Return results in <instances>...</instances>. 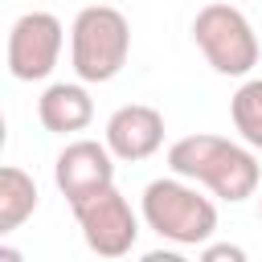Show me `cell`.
Listing matches in <instances>:
<instances>
[{"label": "cell", "instance_id": "7c38bea8", "mask_svg": "<svg viewBox=\"0 0 262 262\" xmlns=\"http://www.w3.org/2000/svg\"><path fill=\"white\" fill-rule=\"evenodd\" d=\"M196 262H250V254L237 242H205V250H201Z\"/></svg>", "mask_w": 262, "mask_h": 262}, {"label": "cell", "instance_id": "8fae6325", "mask_svg": "<svg viewBox=\"0 0 262 262\" xmlns=\"http://www.w3.org/2000/svg\"><path fill=\"white\" fill-rule=\"evenodd\" d=\"M229 119H233V131L242 135V143L250 151H262V78H246L233 90Z\"/></svg>", "mask_w": 262, "mask_h": 262}, {"label": "cell", "instance_id": "ba28073f", "mask_svg": "<svg viewBox=\"0 0 262 262\" xmlns=\"http://www.w3.org/2000/svg\"><path fill=\"white\" fill-rule=\"evenodd\" d=\"M106 151L123 164H139L164 147V115L147 102H127L106 119Z\"/></svg>", "mask_w": 262, "mask_h": 262}, {"label": "cell", "instance_id": "3957f363", "mask_svg": "<svg viewBox=\"0 0 262 262\" xmlns=\"http://www.w3.org/2000/svg\"><path fill=\"white\" fill-rule=\"evenodd\" d=\"M131 57V25L115 4H86L70 25V66L78 82H111Z\"/></svg>", "mask_w": 262, "mask_h": 262}, {"label": "cell", "instance_id": "6da1fadb", "mask_svg": "<svg viewBox=\"0 0 262 262\" xmlns=\"http://www.w3.org/2000/svg\"><path fill=\"white\" fill-rule=\"evenodd\" d=\"M168 168H172V176L205 184L213 196H221L229 205L254 196L258 180H262L258 156L246 143H233V139H221V135H205V131L176 139L168 147Z\"/></svg>", "mask_w": 262, "mask_h": 262}, {"label": "cell", "instance_id": "8992f818", "mask_svg": "<svg viewBox=\"0 0 262 262\" xmlns=\"http://www.w3.org/2000/svg\"><path fill=\"white\" fill-rule=\"evenodd\" d=\"M74 217L82 225V242L90 254L98 258H123L131 254V246L139 242V217L131 209V201L111 184L102 192H94L90 201L74 205Z\"/></svg>", "mask_w": 262, "mask_h": 262}, {"label": "cell", "instance_id": "30bf717a", "mask_svg": "<svg viewBox=\"0 0 262 262\" xmlns=\"http://www.w3.org/2000/svg\"><path fill=\"white\" fill-rule=\"evenodd\" d=\"M37 213V184L25 168L0 164V237L20 229Z\"/></svg>", "mask_w": 262, "mask_h": 262}, {"label": "cell", "instance_id": "9c48e42d", "mask_svg": "<svg viewBox=\"0 0 262 262\" xmlns=\"http://www.w3.org/2000/svg\"><path fill=\"white\" fill-rule=\"evenodd\" d=\"M37 119L53 135L86 131L90 119H94V98H90L86 82H53V86H45V94L37 98Z\"/></svg>", "mask_w": 262, "mask_h": 262}, {"label": "cell", "instance_id": "277c9868", "mask_svg": "<svg viewBox=\"0 0 262 262\" xmlns=\"http://www.w3.org/2000/svg\"><path fill=\"white\" fill-rule=\"evenodd\" d=\"M192 41L205 61L225 78H246L258 66V33L229 0H213L192 16Z\"/></svg>", "mask_w": 262, "mask_h": 262}, {"label": "cell", "instance_id": "4fadbf2b", "mask_svg": "<svg viewBox=\"0 0 262 262\" xmlns=\"http://www.w3.org/2000/svg\"><path fill=\"white\" fill-rule=\"evenodd\" d=\"M139 262H188L180 250H168V246H160V250H147Z\"/></svg>", "mask_w": 262, "mask_h": 262}, {"label": "cell", "instance_id": "7a4b0ae2", "mask_svg": "<svg viewBox=\"0 0 262 262\" xmlns=\"http://www.w3.org/2000/svg\"><path fill=\"white\" fill-rule=\"evenodd\" d=\"M139 217L172 246H205L217 233V205L180 176H160L143 188Z\"/></svg>", "mask_w": 262, "mask_h": 262}, {"label": "cell", "instance_id": "9a60e30c", "mask_svg": "<svg viewBox=\"0 0 262 262\" xmlns=\"http://www.w3.org/2000/svg\"><path fill=\"white\" fill-rule=\"evenodd\" d=\"M4 143H8V123H4V115H0V151H4Z\"/></svg>", "mask_w": 262, "mask_h": 262}, {"label": "cell", "instance_id": "5bb4252c", "mask_svg": "<svg viewBox=\"0 0 262 262\" xmlns=\"http://www.w3.org/2000/svg\"><path fill=\"white\" fill-rule=\"evenodd\" d=\"M0 262H25V254H20L16 246H8V242H0Z\"/></svg>", "mask_w": 262, "mask_h": 262}, {"label": "cell", "instance_id": "52a82bcc", "mask_svg": "<svg viewBox=\"0 0 262 262\" xmlns=\"http://www.w3.org/2000/svg\"><path fill=\"white\" fill-rule=\"evenodd\" d=\"M53 180L61 188V196L74 205L90 201L94 192L111 188L115 184V156L106 151V143L98 139H74L57 151V164H53Z\"/></svg>", "mask_w": 262, "mask_h": 262}, {"label": "cell", "instance_id": "2e32d148", "mask_svg": "<svg viewBox=\"0 0 262 262\" xmlns=\"http://www.w3.org/2000/svg\"><path fill=\"white\" fill-rule=\"evenodd\" d=\"M258 217H262V196H258Z\"/></svg>", "mask_w": 262, "mask_h": 262}, {"label": "cell", "instance_id": "5b68a950", "mask_svg": "<svg viewBox=\"0 0 262 262\" xmlns=\"http://www.w3.org/2000/svg\"><path fill=\"white\" fill-rule=\"evenodd\" d=\"M61 45H66V29L53 12H25L12 20L8 29V45H4V66L12 78L20 82H41L53 74L57 57H61Z\"/></svg>", "mask_w": 262, "mask_h": 262}]
</instances>
